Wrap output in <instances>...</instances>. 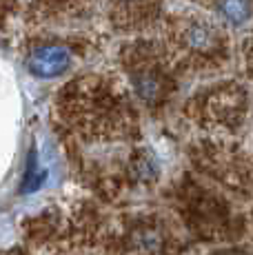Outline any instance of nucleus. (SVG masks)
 <instances>
[{
	"mask_svg": "<svg viewBox=\"0 0 253 255\" xmlns=\"http://www.w3.org/2000/svg\"><path fill=\"white\" fill-rule=\"evenodd\" d=\"M71 65V56L62 45H42L36 47L27 58L29 71L36 78H56L65 73Z\"/></svg>",
	"mask_w": 253,
	"mask_h": 255,
	"instance_id": "1",
	"label": "nucleus"
},
{
	"mask_svg": "<svg viewBox=\"0 0 253 255\" xmlns=\"http://www.w3.org/2000/svg\"><path fill=\"white\" fill-rule=\"evenodd\" d=\"M220 11L231 24H245L249 20L251 4H249V0H222Z\"/></svg>",
	"mask_w": 253,
	"mask_h": 255,
	"instance_id": "3",
	"label": "nucleus"
},
{
	"mask_svg": "<svg viewBox=\"0 0 253 255\" xmlns=\"http://www.w3.org/2000/svg\"><path fill=\"white\" fill-rule=\"evenodd\" d=\"M182 42L191 49L209 53L218 45V36L207 22H191L182 29Z\"/></svg>",
	"mask_w": 253,
	"mask_h": 255,
	"instance_id": "2",
	"label": "nucleus"
},
{
	"mask_svg": "<svg viewBox=\"0 0 253 255\" xmlns=\"http://www.w3.org/2000/svg\"><path fill=\"white\" fill-rule=\"evenodd\" d=\"M118 2H123L125 7H129V4H138V2H142V0H118Z\"/></svg>",
	"mask_w": 253,
	"mask_h": 255,
	"instance_id": "4",
	"label": "nucleus"
}]
</instances>
